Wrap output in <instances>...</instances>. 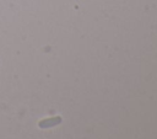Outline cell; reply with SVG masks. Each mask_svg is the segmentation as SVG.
<instances>
[{
  "label": "cell",
  "instance_id": "1",
  "mask_svg": "<svg viewBox=\"0 0 157 139\" xmlns=\"http://www.w3.org/2000/svg\"><path fill=\"white\" fill-rule=\"evenodd\" d=\"M61 117L60 116H54V117H49V118H44L42 121L38 122V127L42 129H48V128H53L55 125H59L61 123Z\"/></svg>",
  "mask_w": 157,
  "mask_h": 139
}]
</instances>
